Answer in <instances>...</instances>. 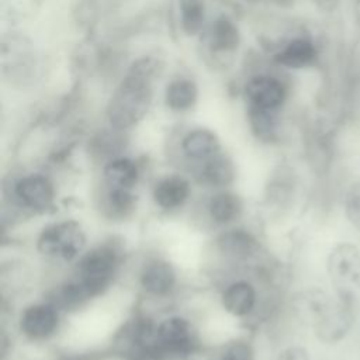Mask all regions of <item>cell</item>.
I'll return each mask as SVG.
<instances>
[{"label":"cell","mask_w":360,"mask_h":360,"mask_svg":"<svg viewBox=\"0 0 360 360\" xmlns=\"http://www.w3.org/2000/svg\"><path fill=\"white\" fill-rule=\"evenodd\" d=\"M160 70V60L150 55L131 63L105 105V118L111 128L127 132L145 120L153 101V80Z\"/></svg>","instance_id":"6da1fadb"},{"label":"cell","mask_w":360,"mask_h":360,"mask_svg":"<svg viewBox=\"0 0 360 360\" xmlns=\"http://www.w3.org/2000/svg\"><path fill=\"white\" fill-rule=\"evenodd\" d=\"M128 263V248L118 235H107L91 242L69 269L87 304L104 297L118 281Z\"/></svg>","instance_id":"7a4b0ae2"},{"label":"cell","mask_w":360,"mask_h":360,"mask_svg":"<svg viewBox=\"0 0 360 360\" xmlns=\"http://www.w3.org/2000/svg\"><path fill=\"white\" fill-rule=\"evenodd\" d=\"M90 243V233L83 221L75 217H58L39 226L32 248L42 262L70 269Z\"/></svg>","instance_id":"3957f363"},{"label":"cell","mask_w":360,"mask_h":360,"mask_svg":"<svg viewBox=\"0 0 360 360\" xmlns=\"http://www.w3.org/2000/svg\"><path fill=\"white\" fill-rule=\"evenodd\" d=\"M7 208L22 217H46L58 210V184L45 170L14 174L3 187Z\"/></svg>","instance_id":"277c9868"},{"label":"cell","mask_w":360,"mask_h":360,"mask_svg":"<svg viewBox=\"0 0 360 360\" xmlns=\"http://www.w3.org/2000/svg\"><path fill=\"white\" fill-rule=\"evenodd\" d=\"M211 252L222 271H253L266 263L260 233L250 226L238 224L218 231L211 240Z\"/></svg>","instance_id":"5b68a950"},{"label":"cell","mask_w":360,"mask_h":360,"mask_svg":"<svg viewBox=\"0 0 360 360\" xmlns=\"http://www.w3.org/2000/svg\"><path fill=\"white\" fill-rule=\"evenodd\" d=\"M202 350V335L190 315L167 312L158 316L155 360H193Z\"/></svg>","instance_id":"8992f818"},{"label":"cell","mask_w":360,"mask_h":360,"mask_svg":"<svg viewBox=\"0 0 360 360\" xmlns=\"http://www.w3.org/2000/svg\"><path fill=\"white\" fill-rule=\"evenodd\" d=\"M1 77L14 87L32 84L39 76V59L32 41L17 31L1 35L0 42Z\"/></svg>","instance_id":"52a82bcc"},{"label":"cell","mask_w":360,"mask_h":360,"mask_svg":"<svg viewBox=\"0 0 360 360\" xmlns=\"http://www.w3.org/2000/svg\"><path fill=\"white\" fill-rule=\"evenodd\" d=\"M135 285L149 302L170 301L180 290L179 267L165 255H145L135 269Z\"/></svg>","instance_id":"ba28073f"},{"label":"cell","mask_w":360,"mask_h":360,"mask_svg":"<svg viewBox=\"0 0 360 360\" xmlns=\"http://www.w3.org/2000/svg\"><path fill=\"white\" fill-rule=\"evenodd\" d=\"M225 284L219 287L218 304L224 314L238 322H253L256 316L264 309L270 316L271 312L263 308L262 287L259 278H253L252 271L231 273Z\"/></svg>","instance_id":"9c48e42d"},{"label":"cell","mask_w":360,"mask_h":360,"mask_svg":"<svg viewBox=\"0 0 360 360\" xmlns=\"http://www.w3.org/2000/svg\"><path fill=\"white\" fill-rule=\"evenodd\" d=\"M63 316L65 312L44 295L21 305L15 315V330L27 343L45 345L60 333Z\"/></svg>","instance_id":"30bf717a"},{"label":"cell","mask_w":360,"mask_h":360,"mask_svg":"<svg viewBox=\"0 0 360 360\" xmlns=\"http://www.w3.org/2000/svg\"><path fill=\"white\" fill-rule=\"evenodd\" d=\"M193 179L180 170L158 174L149 184V201L152 207L165 215L184 211L194 198Z\"/></svg>","instance_id":"8fae6325"},{"label":"cell","mask_w":360,"mask_h":360,"mask_svg":"<svg viewBox=\"0 0 360 360\" xmlns=\"http://www.w3.org/2000/svg\"><path fill=\"white\" fill-rule=\"evenodd\" d=\"M326 270L335 294L340 297H359L360 292V250L343 242L328 255Z\"/></svg>","instance_id":"7c38bea8"},{"label":"cell","mask_w":360,"mask_h":360,"mask_svg":"<svg viewBox=\"0 0 360 360\" xmlns=\"http://www.w3.org/2000/svg\"><path fill=\"white\" fill-rule=\"evenodd\" d=\"M246 210V198L235 187L207 191L201 202V217L215 231L242 224Z\"/></svg>","instance_id":"4fadbf2b"},{"label":"cell","mask_w":360,"mask_h":360,"mask_svg":"<svg viewBox=\"0 0 360 360\" xmlns=\"http://www.w3.org/2000/svg\"><path fill=\"white\" fill-rule=\"evenodd\" d=\"M221 152H224V145L219 135L207 127L191 128L186 131L179 141V153L186 173Z\"/></svg>","instance_id":"5bb4252c"},{"label":"cell","mask_w":360,"mask_h":360,"mask_svg":"<svg viewBox=\"0 0 360 360\" xmlns=\"http://www.w3.org/2000/svg\"><path fill=\"white\" fill-rule=\"evenodd\" d=\"M335 304L328 314L312 328L314 335L323 343L340 342L353 328L357 316L359 298L335 295Z\"/></svg>","instance_id":"9a60e30c"},{"label":"cell","mask_w":360,"mask_h":360,"mask_svg":"<svg viewBox=\"0 0 360 360\" xmlns=\"http://www.w3.org/2000/svg\"><path fill=\"white\" fill-rule=\"evenodd\" d=\"M142 183L143 166L132 156L121 153L108 159L100 166V187L139 191Z\"/></svg>","instance_id":"2e32d148"},{"label":"cell","mask_w":360,"mask_h":360,"mask_svg":"<svg viewBox=\"0 0 360 360\" xmlns=\"http://www.w3.org/2000/svg\"><path fill=\"white\" fill-rule=\"evenodd\" d=\"M305 156L316 176L329 173L335 159V129L325 122H316L305 134Z\"/></svg>","instance_id":"e0dca14e"},{"label":"cell","mask_w":360,"mask_h":360,"mask_svg":"<svg viewBox=\"0 0 360 360\" xmlns=\"http://www.w3.org/2000/svg\"><path fill=\"white\" fill-rule=\"evenodd\" d=\"M194 184L205 191L235 187L238 179V167L233 158L228 152H221L205 163L194 167L187 173Z\"/></svg>","instance_id":"ac0fdd59"},{"label":"cell","mask_w":360,"mask_h":360,"mask_svg":"<svg viewBox=\"0 0 360 360\" xmlns=\"http://www.w3.org/2000/svg\"><path fill=\"white\" fill-rule=\"evenodd\" d=\"M139 204V191L112 190L98 186L96 194V208L100 217L111 224H125L134 219Z\"/></svg>","instance_id":"d6986e66"},{"label":"cell","mask_w":360,"mask_h":360,"mask_svg":"<svg viewBox=\"0 0 360 360\" xmlns=\"http://www.w3.org/2000/svg\"><path fill=\"white\" fill-rule=\"evenodd\" d=\"M248 105L266 111L278 112L287 100V89L284 83L271 75L252 76L243 87Z\"/></svg>","instance_id":"ffe728a7"},{"label":"cell","mask_w":360,"mask_h":360,"mask_svg":"<svg viewBox=\"0 0 360 360\" xmlns=\"http://www.w3.org/2000/svg\"><path fill=\"white\" fill-rule=\"evenodd\" d=\"M300 177L297 170L288 163L276 166L266 184L264 201L274 210H288L294 205L298 194Z\"/></svg>","instance_id":"44dd1931"},{"label":"cell","mask_w":360,"mask_h":360,"mask_svg":"<svg viewBox=\"0 0 360 360\" xmlns=\"http://www.w3.org/2000/svg\"><path fill=\"white\" fill-rule=\"evenodd\" d=\"M240 39L238 24L226 14H221L208 25L204 44L211 55L229 56L239 48Z\"/></svg>","instance_id":"7402d4cb"},{"label":"cell","mask_w":360,"mask_h":360,"mask_svg":"<svg viewBox=\"0 0 360 360\" xmlns=\"http://www.w3.org/2000/svg\"><path fill=\"white\" fill-rule=\"evenodd\" d=\"M318 59V49L308 37H295L287 41L274 55L276 65L287 69H304Z\"/></svg>","instance_id":"603a6c76"},{"label":"cell","mask_w":360,"mask_h":360,"mask_svg":"<svg viewBox=\"0 0 360 360\" xmlns=\"http://www.w3.org/2000/svg\"><path fill=\"white\" fill-rule=\"evenodd\" d=\"M163 101L173 112H187L198 101V86L190 77H174L165 87Z\"/></svg>","instance_id":"cb8c5ba5"},{"label":"cell","mask_w":360,"mask_h":360,"mask_svg":"<svg viewBox=\"0 0 360 360\" xmlns=\"http://www.w3.org/2000/svg\"><path fill=\"white\" fill-rule=\"evenodd\" d=\"M246 120L252 135L264 145H274L280 139L278 112L246 105Z\"/></svg>","instance_id":"d4e9b609"},{"label":"cell","mask_w":360,"mask_h":360,"mask_svg":"<svg viewBox=\"0 0 360 360\" xmlns=\"http://www.w3.org/2000/svg\"><path fill=\"white\" fill-rule=\"evenodd\" d=\"M121 1L122 0H76L73 18L82 28L90 30Z\"/></svg>","instance_id":"484cf974"},{"label":"cell","mask_w":360,"mask_h":360,"mask_svg":"<svg viewBox=\"0 0 360 360\" xmlns=\"http://www.w3.org/2000/svg\"><path fill=\"white\" fill-rule=\"evenodd\" d=\"M42 7V0H0L1 20L14 27L35 18Z\"/></svg>","instance_id":"4316f807"},{"label":"cell","mask_w":360,"mask_h":360,"mask_svg":"<svg viewBox=\"0 0 360 360\" xmlns=\"http://www.w3.org/2000/svg\"><path fill=\"white\" fill-rule=\"evenodd\" d=\"M181 31L187 37L198 35L205 21V0H177Z\"/></svg>","instance_id":"83f0119b"},{"label":"cell","mask_w":360,"mask_h":360,"mask_svg":"<svg viewBox=\"0 0 360 360\" xmlns=\"http://www.w3.org/2000/svg\"><path fill=\"white\" fill-rule=\"evenodd\" d=\"M214 360H257L256 343L246 335L233 336L218 347Z\"/></svg>","instance_id":"f1b7e54d"},{"label":"cell","mask_w":360,"mask_h":360,"mask_svg":"<svg viewBox=\"0 0 360 360\" xmlns=\"http://www.w3.org/2000/svg\"><path fill=\"white\" fill-rule=\"evenodd\" d=\"M345 212L347 219L360 229V180L353 183L345 195Z\"/></svg>","instance_id":"f546056e"},{"label":"cell","mask_w":360,"mask_h":360,"mask_svg":"<svg viewBox=\"0 0 360 360\" xmlns=\"http://www.w3.org/2000/svg\"><path fill=\"white\" fill-rule=\"evenodd\" d=\"M273 360H311V356L304 346L288 345L280 349Z\"/></svg>","instance_id":"4dcf8cb0"},{"label":"cell","mask_w":360,"mask_h":360,"mask_svg":"<svg viewBox=\"0 0 360 360\" xmlns=\"http://www.w3.org/2000/svg\"><path fill=\"white\" fill-rule=\"evenodd\" d=\"M312 1H314V4H315L319 10L325 11V13H332V11H335V10L338 8V6H339V0H312Z\"/></svg>","instance_id":"1f68e13d"}]
</instances>
